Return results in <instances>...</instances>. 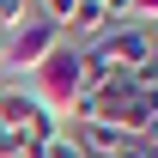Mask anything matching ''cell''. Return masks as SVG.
<instances>
[{
    "instance_id": "obj_1",
    "label": "cell",
    "mask_w": 158,
    "mask_h": 158,
    "mask_svg": "<svg viewBox=\"0 0 158 158\" xmlns=\"http://www.w3.org/2000/svg\"><path fill=\"white\" fill-rule=\"evenodd\" d=\"M31 91H37V103L49 116H67L79 103V91H85V49H79V43H61L55 55L31 73Z\"/></svg>"
},
{
    "instance_id": "obj_4",
    "label": "cell",
    "mask_w": 158,
    "mask_h": 158,
    "mask_svg": "<svg viewBox=\"0 0 158 158\" xmlns=\"http://www.w3.org/2000/svg\"><path fill=\"white\" fill-rule=\"evenodd\" d=\"M128 79H134L140 91H158V49H152V55H146V61H140V67H134V73H128Z\"/></svg>"
},
{
    "instance_id": "obj_6",
    "label": "cell",
    "mask_w": 158,
    "mask_h": 158,
    "mask_svg": "<svg viewBox=\"0 0 158 158\" xmlns=\"http://www.w3.org/2000/svg\"><path fill=\"white\" fill-rule=\"evenodd\" d=\"M31 146H24V134H12V128H0V158H24Z\"/></svg>"
},
{
    "instance_id": "obj_7",
    "label": "cell",
    "mask_w": 158,
    "mask_h": 158,
    "mask_svg": "<svg viewBox=\"0 0 158 158\" xmlns=\"http://www.w3.org/2000/svg\"><path fill=\"white\" fill-rule=\"evenodd\" d=\"M67 12H73V0H43V19H55V24H67Z\"/></svg>"
},
{
    "instance_id": "obj_8",
    "label": "cell",
    "mask_w": 158,
    "mask_h": 158,
    "mask_svg": "<svg viewBox=\"0 0 158 158\" xmlns=\"http://www.w3.org/2000/svg\"><path fill=\"white\" fill-rule=\"evenodd\" d=\"M116 158H152V146H146V140H122V152Z\"/></svg>"
},
{
    "instance_id": "obj_2",
    "label": "cell",
    "mask_w": 158,
    "mask_h": 158,
    "mask_svg": "<svg viewBox=\"0 0 158 158\" xmlns=\"http://www.w3.org/2000/svg\"><path fill=\"white\" fill-rule=\"evenodd\" d=\"M0 128L24 134V146H31V152H43V146L61 134V116H49V110L37 103L31 79H6V85H0Z\"/></svg>"
},
{
    "instance_id": "obj_3",
    "label": "cell",
    "mask_w": 158,
    "mask_h": 158,
    "mask_svg": "<svg viewBox=\"0 0 158 158\" xmlns=\"http://www.w3.org/2000/svg\"><path fill=\"white\" fill-rule=\"evenodd\" d=\"M61 43H67V31H61L55 19H24L19 31H6V55H0V67H12L19 79H31Z\"/></svg>"
},
{
    "instance_id": "obj_10",
    "label": "cell",
    "mask_w": 158,
    "mask_h": 158,
    "mask_svg": "<svg viewBox=\"0 0 158 158\" xmlns=\"http://www.w3.org/2000/svg\"><path fill=\"white\" fill-rule=\"evenodd\" d=\"M152 110H158V91H152Z\"/></svg>"
},
{
    "instance_id": "obj_9",
    "label": "cell",
    "mask_w": 158,
    "mask_h": 158,
    "mask_svg": "<svg viewBox=\"0 0 158 158\" xmlns=\"http://www.w3.org/2000/svg\"><path fill=\"white\" fill-rule=\"evenodd\" d=\"M0 55H6V37H0Z\"/></svg>"
},
{
    "instance_id": "obj_11",
    "label": "cell",
    "mask_w": 158,
    "mask_h": 158,
    "mask_svg": "<svg viewBox=\"0 0 158 158\" xmlns=\"http://www.w3.org/2000/svg\"><path fill=\"white\" fill-rule=\"evenodd\" d=\"M24 158H37V152H24Z\"/></svg>"
},
{
    "instance_id": "obj_5",
    "label": "cell",
    "mask_w": 158,
    "mask_h": 158,
    "mask_svg": "<svg viewBox=\"0 0 158 158\" xmlns=\"http://www.w3.org/2000/svg\"><path fill=\"white\" fill-rule=\"evenodd\" d=\"M37 158H85V152H79V146H73V134H67V128H61V134L49 140V146H43Z\"/></svg>"
}]
</instances>
